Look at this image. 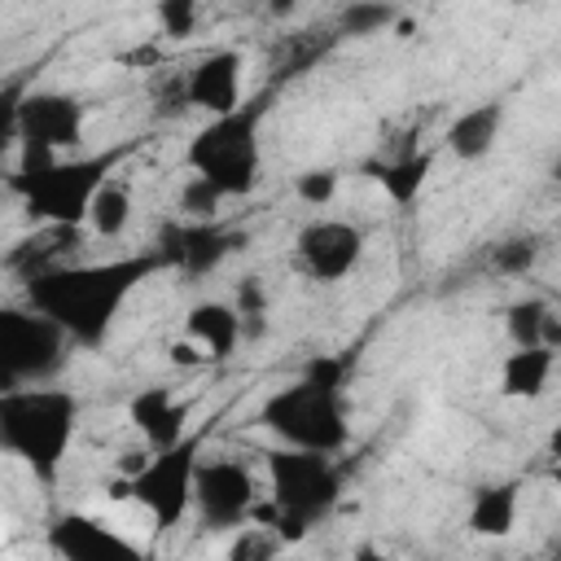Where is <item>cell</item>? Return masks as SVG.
Returning <instances> with one entry per match:
<instances>
[{
  "mask_svg": "<svg viewBox=\"0 0 561 561\" xmlns=\"http://www.w3.org/2000/svg\"><path fill=\"white\" fill-rule=\"evenodd\" d=\"M149 263H96V267H57L35 276L31 302L39 316L66 329L70 342L96 346L127 302L131 285L145 276Z\"/></svg>",
  "mask_w": 561,
  "mask_h": 561,
  "instance_id": "6da1fadb",
  "label": "cell"
},
{
  "mask_svg": "<svg viewBox=\"0 0 561 561\" xmlns=\"http://www.w3.org/2000/svg\"><path fill=\"white\" fill-rule=\"evenodd\" d=\"M79 403L57 386H13L0 394V447L18 456L35 478L53 482L75 438Z\"/></svg>",
  "mask_w": 561,
  "mask_h": 561,
  "instance_id": "7a4b0ae2",
  "label": "cell"
},
{
  "mask_svg": "<svg viewBox=\"0 0 561 561\" xmlns=\"http://www.w3.org/2000/svg\"><path fill=\"white\" fill-rule=\"evenodd\" d=\"M259 421L294 451H320V456H333L346 447L351 438V421H346V399L342 390H329V386H316L307 377L272 390L263 399V412Z\"/></svg>",
  "mask_w": 561,
  "mask_h": 561,
  "instance_id": "3957f363",
  "label": "cell"
},
{
  "mask_svg": "<svg viewBox=\"0 0 561 561\" xmlns=\"http://www.w3.org/2000/svg\"><path fill=\"white\" fill-rule=\"evenodd\" d=\"M267 478H272V504L280 508L276 535L280 539H302L311 522H320L337 495H342V473L333 465V456L320 451H272L267 456Z\"/></svg>",
  "mask_w": 561,
  "mask_h": 561,
  "instance_id": "277c9868",
  "label": "cell"
},
{
  "mask_svg": "<svg viewBox=\"0 0 561 561\" xmlns=\"http://www.w3.org/2000/svg\"><path fill=\"white\" fill-rule=\"evenodd\" d=\"M188 171L210 180L224 197H245L259 184L263 153H259V114L237 110L228 118H210L188 140Z\"/></svg>",
  "mask_w": 561,
  "mask_h": 561,
  "instance_id": "5b68a950",
  "label": "cell"
},
{
  "mask_svg": "<svg viewBox=\"0 0 561 561\" xmlns=\"http://www.w3.org/2000/svg\"><path fill=\"white\" fill-rule=\"evenodd\" d=\"M18 184H22L26 210L35 219L75 228V224H88L92 197L105 184V162L101 158H61V162L44 167L39 175H22Z\"/></svg>",
  "mask_w": 561,
  "mask_h": 561,
  "instance_id": "8992f818",
  "label": "cell"
},
{
  "mask_svg": "<svg viewBox=\"0 0 561 561\" xmlns=\"http://www.w3.org/2000/svg\"><path fill=\"white\" fill-rule=\"evenodd\" d=\"M66 329L39 311H4L0 316V359H4V390L13 386H44L66 364Z\"/></svg>",
  "mask_w": 561,
  "mask_h": 561,
  "instance_id": "52a82bcc",
  "label": "cell"
},
{
  "mask_svg": "<svg viewBox=\"0 0 561 561\" xmlns=\"http://www.w3.org/2000/svg\"><path fill=\"white\" fill-rule=\"evenodd\" d=\"M202 443L184 438L180 447L153 451V460L145 465L140 478H131V500L149 513L153 530H171L188 517L193 508V491H197V465H202Z\"/></svg>",
  "mask_w": 561,
  "mask_h": 561,
  "instance_id": "ba28073f",
  "label": "cell"
},
{
  "mask_svg": "<svg viewBox=\"0 0 561 561\" xmlns=\"http://www.w3.org/2000/svg\"><path fill=\"white\" fill-rule=\"evenodd\" d=\"M83 105L70 92H31L22 96V105H13L9 96V136H18V145H39L53 153H66L83 140Z\"/></svg>",
  "mask_w": 561,
  "mask_h": 561,
  "instance_id": "9c48e42d",
  "label": "cell"
},
{
  "mask_svg": "<svg viewBox=\"0 0 561 561\" xmlns=\"http://www.w3.org/2000/svg\"><path fill=\"white\" fill-rule=\"evenodd\" d=\"M259 504L254 491V473L241 460H202L197 465V491H193V508L210 530H228V526H250V508Z\"/></svg>",
  "mask_w": 561,
  "mask_h": 561,
  "instance_id": "30bf717a",
  "label": "cell"
},
{
  "mask_svg": "<svg viewBox=\"0 0 561 561\" xmlns=\"http://www.w3.org/2000/svg\"><path fill=\"white\" fill-rule=\"evenodd\" d=\"M294 254L311 280H342L364 259V232L351 219H311L298 232Z\"/></svg>",
  "mask_w": 561,
  "mask_h": 561,
  "instance_id": "8fae6325",
  "label": "cell"
},
{
  "mask_svg": "<svg viewBox=\"0 0 561 561\" xmlns=\"http://www.w3.org/2000/svg\"><path fill=\"white\" fill-rule=\"evenodd\" d=\"M241 53L237 48H210L206 57H197L184 75V105L210 114V118H228L241 110Z\"/></svg>",
  "mask_w": 561,
  "mask_h": 561,
  "instance_id": "7c38bea8",
  "label": "cell"
},
{
  "mask_svg": "<svg viewBox=\"0 0 561 561\" xmlns=\"http://www.w3.org/2000/svg\"><path fill=\"white\" fill-rule=\"evenodd\" d=\"M188 399H180L175 390L167 386H149L131 399L127 416L131 425L140 430V443L153 447V451H167V447H180L188 438Z\"/></svg>",
  "mask_w": 561,
  "mask_h": 561,
  "instance_id": "4fadbf2b",
  "label": "cell"
},
{
  "mask_svg": "<svg viewBox=\"0 0 561 561\" xmlns=\"http://www.w3.org/2000/svg\"><path fill=\"white\" fill-rule=\"evenodd\" d=\"M53 543L66 561H145L131 543H123L114 530H105L101 522H88V517L57 522Z\"/></svg>",
  "mask_w": 561,
  "mask_h": 561,
  "instance_id": "5bb4252c",
  "label": "cell"
},
{
  "mask_svg": "<svg viewBox=\"0 0 561 561\" xmlns=\"http://www.w3.org/2000/svg\"><path fill=\"white\" fill-rule=\"evenodd\" d=\"M184 337L197 342L206 351V359H228L241 346V311L219 298L193 302L184 316Z\"/></svg>",
  "mask_w": 561,
  "mask_h": 561,
  "instance_id": "9a60e30c",
  "label": "cell"
},
{
  "mask_svg": "<svg viewBox=\"0 0 561 561\" xmlns=\"http://www.w3.org/2000/svg\"><path fill=\"white\" fill-rule=\"evenodd\" d=\"M162 245H167V259L193 276L210 272L224 263V254L232 250V237L219 232L215 224H175L162 232Z\"/></svg>",
  "mask_w": 561,
  "mask_h": 561,
  "instance_id": "2e32d148",
  "label": "cell"
},
{
  "mask_svg": "<svg viewBox=\"0 0 561 561\" xmlns=\"http://www.w3.org/2000/svg\"><path fill=\"white\" fill-rule=\"evenodd\" d=\"M500 127H504V105H500V101H482V105L460 110V114L447 123V136H443V140H447L451 158H460V162H482V158L495 149Z\"/></svg>",
  "mask_w": 561,
  "mask_h": 561,
  "instance_id": "e0dca14e",
  "label": "cell"
},
{
  "mask_svg": "<svg viewBox=\"0 0 561 561\" xmlns=\"http://www.w3.org/2000/svg\"><path fill=\"white\" fill-rule=\"evenodd\" d=\"M517 491H522L517 482H486V486H478L473 500H469V517H465L469 535H478V539H508L517 530V504H522Z\"/></svg>",
  "mask_w": 561,
  "mask_h": 561,
  "instance_id": "ac0fdd59",
  "label": "cell"
},
{
  "mask_svg": "<svg viewBox=\"0 0 561 561\" xmlns=\"http://www.w3.org/2000/svg\"><path fill=\"white\" fill-rule=\"evenodd\" d=\"M552 351L543 346H513L500 364V394L504 399H539L552 381Z\"/></svg>",
  "mask_w": 561,
  "mask_h": 561,
  "instance_id": "d6986e66",
  "label": "cell"
},
{
  "mask_svg": "<svg viewBox=\"0 0 561 561\" xmlns=\"http://www.w3.org/2000/svg\"><path fill=\"white\" fill-rule=\"evenodd\" d=\"M127 224H131V193H127V184L105 180V184L96 188V197H92L88 228H92L96 237L114 241V237H123V232H127Z\"/></svg>",
  "mask_w": 561,
  "mask_h": 561,
  "instance_id": "ffe728a7",
  "label": "cell"
},
{
  "mask_svg": "<svg viewBox=\"0 0 561 561\" xmlns=\"http://www.w3.org/2000/svg\"><path fill=\"white\" fill-rule=\"evenodd\" d=\"M430 167H434L430 153H403V158L386 162L377 180H381V188H386V197H390L394 206H412V202L421 197V188H425Z\"/></svg>",
  "mask_w": 561,
  "mask_h": 561,
  "instance_id": "44dd1931",
  "label": "cell"
},
{
  "mask_svg": "<svg viewBox=\"0 0 561 561\" xmlns=\"http://www.w3.org/2000/svg\"><path fill=\"white\" fill-rule=\"evenodd\" d=\"M548 311H552V302H543V298H535V294H526V298L508 302V307H504L508 342H513V346H539V333H543Z\"/></svg>",
  "mask_w": 561,
  "mask_h": 561,
  "instance_id": "7402d4cb",
  "label": "cell"
},
{
  "mask_svg": "<svg viewBox=\"0 0 561 561\" xmlns=\"http://www.w3.org/2000/svg\"><path fill=\"white\" fill-rule=\"evenodd\" d=\"M219 202H224V193L210 180H202V175H188L180 184V210L188 215V224H210V215L219 210Z\"/></svg>",
  "mask_w": 561,
  "mask_h": 561,
  "instance_id": "603a6c76",
  "label": "cell"
},
{
  "mask_svg": "<svg viewBox=\"0 0 561 561\" xmlns=\"http://www.w3.org/2000/svg\"><path fill=\"white\" fill-rule=\"evenodd\" d=\"M394 22V9L390 4H346L342 13H337V31L342 35H377V31H386Z\"/></svg>",
  "mask_w": 561,
  "mask_h": 561,
  "instance_id": "cb8c5ba5",
  "label": "cell"
},
{
  "mask_svg": "<svg viewBox=\"0 0 561 561\" xmlns=\"http://www.w3.org/2000/svg\"><path fill=\"white\" fill-rule=\"evenodd\" d=\"M535 254H539L535 237H513V241H500V245H495L491 267L504 272V276H526V272L535 267Z\"/></svg>",
  "mask_w": 561,
  "mask_h": 561,
  "instance_id": "d4e9b609",
  "label": "cell"
},
{
  "mask_svg": "<svg viewBox=\"0 0 561 561\" xmlns=\"http://www.w3.org/2000/svg\"><path fill=\"white\" fill-rule=\"evenodd\" d=\"M294 193H298V202L320 210V206H329L337 197V171L333 167H311V171H302L294 180Z\"/></svg>",
  "mask_w": 561,
  "mask_h": 561,
  "instance_id": "484cf974",
  "label": "cell"
},
{
  "mask_svg": "<svg viewBox=\"0 0 561 561\" xmlns=\"http://www.w3.org/2000/svg\"><path fill=\"white\" fill-rule=\"evenodd\" d=\"M153 13H158L162 35H193V26H197V4L193 0H162Z\"/></svg>",
  "mask_w": 561,
  "mask_h": 561,
  "instance_id": "4316f807",
  "label": "cell"
},
{
  "mask_svg": "<svg viewBox=\"0 0 561 561\" xmlns=\"http://www.w3.org/2000/svg\"><path fill=\"white\" fill-rule=\"evenodd\" d=\"M232 307L241 311V320H250V316H267V294H263V280H259V276H241Z\"/></svg>",
  "mask_w": 561,
  "mask_h": 561,
  "instance_id": "83f0119b",
  "label": "cell"
},
{
  "mask_svg": "<svg viewBox=\"0 0 561 561\" xmlns=\"http://www.w3.org/2000/svg\"><path fill=\"white\" fill-rule=\"evenodd\" d=\"M167 359H171L175 368H202V364H210V359H206V351H202L197 342H188V337L171 342V346H167Z\"/></svg>",
  "mask_w": 561,
  "mask_h": 561,
  "instance_id": "f1b7e54d",
  "label": "cell"
},
{
  "mask_svg": "<svg viewBox=\"0 0 561 561\" xmlns=\"http://www.w3.org/2000/svg\"><path fill=\"white\" fill-rule=\"evenodd\" d=\"M539 346H543V351H552V355L561 351V311H557V307H552V311H548V320H543Z\"/></svg>",
  "mask_w": 561,
  "mask_h": 561,
  "instance_id": "f546056e",
  "label": "cell"
},
{
  "mask_svg": "<svg viewBox=\"0 0 561 561\" xmlns=\"http://www.w3.org/2000/svg\"><path fill=\"white\" fill-rule=\"evenodd\" d=\"M548 456H552V465H561V421L548 430Z\"/></svg>",
  "mask_w": 561,
  "mask_h": 561,
  "instance_id": "4dcf8cb0",
  "label": "cell"
},
{
  "mask_svg": "<svg viewBox=\"0 0 561 561\" xmlns=\"http://www.w3.org/2000/svg\"><path fill=\"white\" fill-rule=\"evenodd\" d=\"M552 486H557V495H561V465H552Z\"/></svg>",
  "mask_w": 561,
  "mask_h": 561,
  "instance_id": "1f68e13d",
  "label": "cell"
},
{
  "mask_svg": "<svg viewBox=\"0 0 561 561\" xmlns=\"http://www.w3.org/2000/svg\"><path fill=\"white\" fill-rule=\"evenodd\" d=\"M359 561H381V557H377L373 548H364V552H359Z\"/></svg>",
  "mask_w": 561,
  "mask_h": 561,
  "instance_id": "d6a6232c",
  "label": "cell"
},
{
  "mask_svg": "<svg viewBox=\"0 0 561 561\" xmlns=\"http://www.w3.org/2000/svg\"><path fill=\"white\" fill-rule=\"evenodd\" d=\"M557 175H561V171H557Z\"/></svg>",
  "mask_w": 561,
  "mask_h": 561,
  "instance_id": "836d02e7",
  "label": "cell"
}]
</instances>
